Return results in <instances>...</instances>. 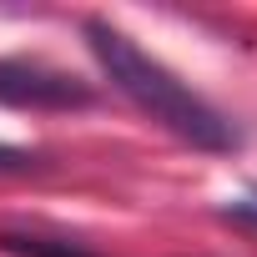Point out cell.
<instances>
[{
	"label": "cell",
	"instance_id": "obj_1",
	"mask_svg": "<svg viewBox=\"0 0 257 257\" xmlns=\"http://www.w3.org/2000/svg\"><path fill=\"white\" fill-rule=\"evenodd\" d=\"M86 46L96 56V66L106 71V81L132 101L137 111H147L157 126H167V132L197 152H237L242 147V132L207 101L197 96L177 71H167L157 56H147L126 31H116L111 21L91 16L86 26Z\"/></svg>",
	"mask_w": 257,
	"mask_h": 257
},
{
	"label": "cell",
	"instance_id": "obj_2",
	"mask_svg": "<svg viewBox=\"0 0 257 257\" xmlns=\"http://www.w3.org/2000/svg\"><path fill=\"white\" fill-rule=\"evenodd\" d=\"M96 101V86L76 71H61L36 56H0V106L21 111H81Z\"/></svg>",
	"mask_w": 257,
	"mask_h": 257
},
{
	"label": "cell",
	"instance_id": "obj_3",
	"mask_svg": "<svg viewBox=\"0 0 257 257\" xmlns=\"http://www.w3.org/2000/svg\"><path fill=\"white\" fill-rule=\"evenodd\" d=\"M0 252L11 257H96L91 247L71 237H41V232H0Z\"/></svg>",
	"mask_w": 257,
	"mask_h": 257
},
{
	"label": "cell",
	"instance_id": "obj_4",
	"mask_svg": "<svg viewBox=\"0 0 257 257\" xmlns=\"http://www.w3.org/2000/svg\"><path fill=\"white\" fill-rule=\"evenodd\" d=\"M36 167H46L36 152H26V147H6V142H0V172H36Z\"/></svg>",
	"mask_w": 257,
	"mask_h": 257
},
{
	"label": "cell",
	"instance_id": "obj_5",
	"mask_svg": "<svg viewBox=\"0 0 257 257\" xmlns=\"http://www.w3.org/2000/svg\"><path fill=\"white\" fill-rule=\"evenodd\" d=\"M222 217H232V222H247V227H257V192H247V197H232V202L222 207Z\"/></svg>",
	"mask_w": 257,
	"mask_h": 257
}]
</instances>
